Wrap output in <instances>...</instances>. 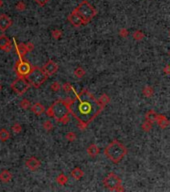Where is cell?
I'll use <instances>...</instances> for the list:
<instances>
[{
	"instance_id": "1",
	"label": "cell",
	"mask_w": 170,
	"mask_h": 192,
	"mask_svg": "<svg viewBox=\"0 0 170 192\" xmlns=\"http://www.w3.org/2000/svg\"><path fill=\"white\" fill-rule=\"evenodd\" d=\"M67 99L70 114L78 121L77 126L80 130H85L88 124L104 108L99 100L86 88L75 94L74 98Z\"/></svg>"
},
{
	"instance_id": "2",
	"label": "cell",
	"mask_w": 170,
	"mask_h": 192,
	"mask_svg": "<svg viewBox=\"0 0 170 192\" xmlns=\"http://www.w3.org/2000/svg\"><path fill=\"white\" fill-rule=\"evenodd\" d=\"M46 114L49 117L54 118L57 122L67 124L69 122V103L68 99H58L46 110Z\"/></svg>"
},
{
	"instance_id": "3",
	"label": "cell",
	"mask_w": 170,
	"mask_h": 192,
	"mask_svg": "<svg viewBox=\"0 0 170 192\" xmlns=\"http://www.w3.org/2000/svg\"><path fill=\"white\" fill-rule=\"evenodd\" d=\"M126 154V147L118 140H113L108 144L107 147L104 149V155L107 156L108 159L113 163H115V164H118L125 157Z\"/></svg>"
},
{
	"instance_id": "4",
	"label": "cell",
	"mask_w": 170,
	"mask_h": 192,
	"mask_svg": "<svg viewBox=\"0 0 170 192\" xmlns=\"http://www.w3.org/2000/svg\"><path fill=\"white\" fill-rule=\"evenodd\" d=\"M48 77L49 76L45 73L43 68H40V67H37V66H33L30 73L26 76V79L29 81L31 86H33V87H35V88H38L45 82Z\"/></svg>"
},
{
	"instance_id": "5",
	"label": "cell",
	"mask_w": 170,
	"mask_h": 192,
	"mask_svg": "<svg viewBox=\"0 0 170 192\" xmlns=\"http://www.w3.org/2000/svg\"><path fill=\"white\" fill-rule=\"evenodd\" d=\"M76 10L79 13V15L81 16L84 24L90 22L92 18L97 14L96 9L86 0H83L81 3H79V5L76 7Z\"/></svg>"
},
{
	"instance_id": "6",
	"label": "cell",
	"mask_w": 170,
	"mask_h": 192,
	"mask_svg": "<svg viewBox=\"0 0 170 192\" xmlns=\"http://www.w3.org/2000/svg\"><path fill=\"white\" fill-rule=\"evenodd\" d=\"M103 184L111 191H121V190H124L122 188V181L121 179L119 178V176L116 175L115 173H111L108 174L104 179H103Z\"/></svg>"
},
{
	"instance_id": "7",
	"label": "cell",
	"mask_w": 170,
	"mask_h": 192,
	"mask_svg": "<svg viewBox=\"0 0 170 192\" xmlns=\"http://www.w3.org/2000/svg\"><path fill=\"white\" fill-rule=\"evenodd\" d=\"M10 86L14 92H16L18 95H22L29 89L31 84L26 79V77H18L15 81H13V83Z\"/></svg>"
},
{
	"instance_id": "8",
	"label": "cell",
	"mask_w": 170,
	"mask_h": 192,
	"mask_svg": "<svg viewBox=\"0 0 170 192\" xmlns=\"http://www.w3.org/2000/svg\"><path fill=\"white\" fill-rule=\"evenodd\" d=\"M32 67L33 66L29 62H27L26 60H23V58H20L16 62L14 69H15L18 77H26L32 70Z\"/></svg>"
},
{
	"instance_id": "9",
	"label": "cell",
	"mask_w": 170,
	"mask_h": 192,
	"mask_svg": "<svg viewBox=\"0 0 170 192\" xmlns=\"http://www.w3.org/2000/svg\"><path fill=\"white\" fill-rule=\"evenodd\" d=\"M68 20L74 27H80L81 25H84V22L82 20L81 16H80L79 13L77 12L76 8L73 9V11L68 15Z\"/></svg>"
},
{
	"instance_id": "10",
	"label": "cell",
	"mask_w": 170,
	"mask_h": 192,
	"mask_svg": "<svg viewBox=\"0 0 170 192\" xmlns=\"http://www.w3.org/2000/svg\"><path fill=\"white\" fill-rule=\"evenodd\" d=\"M43 70L45 71V73L48 75V76H51V75H53L54 73H56L58 70V65L56 62H54L53 60H49V61H47L46 63L43 65Z\"/></svg>"
},
{
	"instance_id": "11",
	"label": "cell",
	"mask_w": 170,
	"mask_h": 192,
	"mask_svg": "<svg viewBox=\"0 0 170 192\" xmlns=\"http://www.w3.org/2000/svg\"><path fill=\"white\" fill-rule=\"evenodd\" d=\"M12 25V20L6 14H0V30L6 31Z\"/></svg>"
},
{
	"instance_id": "12",
	"label": "cell",
	"mask_w": 170,
	"mask_h": 192,
	"mask_svg": "<svg viewBox=\"0 0 170 192\" xmlns=\"http://www.w3.org/2000/svg\"><path fill=\"white\" fill-rule=\"evenodd\" d=\"M25 165H26V167H27L29 170L35 171V170H37V169H38V168L40 167L41 162H40L38 159H37V158H35V157H30L29 159L26 160Z\"/></svg>"
},
{
	"instance_id": "13",
	"label": "cell",
	"mask_w": 170,
	"mask_h": 192,
	"mask_svg": "<svg viewBox=\"0 0 170 192\" xmlns=\"http://www.w3.org/2000/svg\"><path fill=\"white\" fill-rule=\"evenodd\" d=\"M156 123H157V125L162 129L167 128L170 125V121L166 118V116H164V115H161V114L157 115Z\"/></svg>"
},
{
	"instance_id": "14",
	"label": "cell",
	"mask_w": 170,
	"mask_h": 192,
	"mask_svg": "<svg viewBox=\"0 0 170 192\" xmlns=\"http://www.w3.org/2000/svg\"><path fill=\"white\" fill-rule=\"evenodd\" d=\"M15 49H16L17 54L19 55L20 58H23V57L25 56V54L28 52L27 46H26V44H24V43H17L16 46H15Z\"/></svg>"
},
{
	"instance_id": "15",
	"label": "cell",
	"mask_w": 170,
	"mask_h": 192,
	"mask_svg": "<svg viewBox=\"0 0 170 192\" xmlns=\"http://www.w3.org/2000/svg\"><path fill=\"white\" fill-rule=\"evenodd\" d=\"M31 110H32V112L34 113L35 115L39 116V115H41L42 113H44L45 108H44V106H43V105H42L41 103L37 102V103H35V104L32 105Z\"/></svg>"
},
{
	"instance_id": "16",
	"label": "cell",
	"mask_w": 170,
	"mask_h": 192,
	"mask_svg": "<svg viewBox=\"0 0 170 192\" xmlns=\"http://www.w3.org/2000/svg\"><path fill=\"white\" fill-rule=\"evenodd\" d=\"M99 148L96 144H91L90 146L87 148V154L91 157H96L99 154Z\"/></svg>"
},
{
	"instance_id": "17",
	"label": "cell",
	"mask_w": 170,
	"mask_h": 192,
	"mask_svg": "<svg viewBox=\"0 0 170 192\" xmlns=\"http://www.w3.org/2000/svg\"><path fill=\"white\" fill-rule=\"evenodd\" d=\"M157 113L154 111V110H149V111L145 114V119L147 120V121L151 122V123H154L156 122V119H157Z\"/></svg>"
},
{
	"instance_id": "18",
	"label": "cell",
	"mask_w": 170,
	"mask_h": 192,
	"mask_svg": "<svg viewBox=\"0 0 170 192\" xmlns=\"http://www.w3.org/2000/svg\"><path fill=\"white\" fill-rule=\"evenodd\" d=\"M71 176L73 177V178L75 179V180H80L83 177V175H84V172L80 169V168H78V167H76V168H74V169L71 171Z\"/></svg>"
},
{
	"instance_id": "19",
	"label": "cell",
	"mask_w": 170,
	"mask_h": 192,
	"mask_svg": "<svg viewBox=\"0 0 170 192\" xmlns=\"http://www.w3.org/2000/svg\"><path fill=\"white\" fill-rule=\"evenodd\" d=\"M11 178H12V174L8 170H3L1 173H0V180L4 182V183L9 182L11 180Z\"/></svg>"
},
{
	"instance_id": "20",
	"label": "cell",
	"mask_w": 170,
	"mask_h": 192,
	"mask_svg": "<svg viewBox=\"0 0 170 192\" xmlns=\"http://www.w3.org/2000/svg\"><path fill=\"white\" fill-rule=\"evenodd\" d=\"M142 93H143V95L145 96V97L151 98L153 96V94H154V90H153L152 87H151V86L146 85V86H144L143 89H142Z\"/></svg>"
},
{
	"instance_id": "21",
	"label": "cell",
	"mask_w": 170,
	"mask_h": 192,
	"mask_svg": "<svg viewBox=\"0 0 170 192\" xmlns=\"http://www.w3.org/2000/svg\"><path fill=\"white\" fill-rule=\"evenodd\" d=\"M11 43V41L9 40V38L6 36V35H4V34H2V35H0V49H4V48H5L8 44H10Z\"/></svg>"
},
{
	"instance_id": "22",
	"label": "cell",
	"mask_w": 170,
	"mask_h": 192,
	"mask_svg": "<svg viewBox=\"0 0 170 192\" xmlns=\"http://www.w3.org/2000/svg\"><path fill=\"white\" fill-rule=\"evenodd\" d=\"M10 138V133H9L6 129H0V140L3 141V142H5L7 141L8 139Z\"/></svg>"
},
{
	"instance_id": "23",
	"label": "cell",
	"mask_w": 170,
	"mask_h": 192,
	"mask_svg": "<svg viewBox=\"0 0 170 192\" xmlns=\"http://www.w3.org/2000/svg\"><path fill=\"white\" fill-rule=\"evenodd\" d=\"M62 89L64 90V92L65 93H68V94H70V93H74V94H76L75 93V90H74V88L72 87V85L70 84V83H64L63 85H62Z\"/></svg>"
},
{
	"instance_id": "24",
	"label": "cell",
	"mask_w": 170,
	"mask_h": 192,
	"mask_svg": "<svg viewBox=\"0 0 170 192\" xmlns=\"http://www.w3.org/2000/svg\"><path fill=\"white\" fill-rule=\"evenodd\" d=\"M132 37H133V39L136 40V41H141L144 38V33L140 30H136L133 32V34H132Z\"/></svg>"
},
{
	"instance_id": "25",
	"label": "cell",
	"mask_w": 170,
	"mask_h": 192,
	"mask_svg": "<svg viewBox=\"0 0 170 192\" xmlns=\"http://www.w3.org/2000/svg\"><path fill=\"white\" fill-rule=\"evenodd\" d=\"M98 100H99V102H100L103 106H106V105L109 103V101H110V98L108 97V95H106V94H102L100 97L98 98Z\"/></svg>"
},
{
	"instance_id": "26",
	"label": "cell",
	"mask_w": 170,
	"mask_h": 192,
	"mask_svg": "<svg viewBox=\"0 0 170 192\" xmlns=\"http://www.w3.org/2000/svg\"><path fill=\"white\" fill-rule=\"evenodd\" d=\"M56 181H57V183L60 184V185H64L67 183L68 181V177L66 176L65 174H60L57 178H56Z\"/></svg>"
},
{
	"instance_id": "27",
	"label": "cell",
	"mask_w": 170,
	"mask_h": 192,
	"mask_svg": "<svg viewBox=\"0 0 170 192\" xmlns=\"http://www.w3.org/2000/svg\"><path fill=\"white\" fill-rule=\"evenodd\" d=\"M74 75L76 76L77 78H82L85 75V70L82 67H77V68L74 70Z\"/></svg>"
},
{
	"instance_id": "28",
	"label": "cell",
	"mask_w": 170,
	"mask_h": 192,
	"mask_svg": "<svg viewBox=\"0 0 170 192\" xmlns=\"http://www.w3.org/2000/svg\"><path fill=\"white\" fill-rule=\"evenodd\" d=\"M141 127H142V129L145 131V132H149L151 130V128H152V123L147 121V120L145 119V121L142 123V125H141Z\"/></svg>"
},
{
	"instance_id": "29",
	"label": "cell",
	"mask_w": 170,
	"mask_h": 192,
	"mask_svg": "<svg viewBox=\"0 0 170 192\" xmlns=\"http://www.w3.org/2000/svg\"><path fill=\"white\" fill-rule=\"evenodd\" d=\"M65 137H66V139H67V140L70 141V142H73V141L76 140V134H75L74 132H72V131L68 132L67 134H66Z\"/></svg>"
},
{
	"instance_id": "30",
	"label": "cell",
	"mask_w": 170,
	"mask_h": 192,
	"mask_svg": "<svg viewBox=\"0 0 170 192\" xmlns=\"http://www.w3.org/2000/svg\"><path fill=\"white\" fill-rule=\"evenodd\" d=\"M30 105H31V103L28 99H23L22 101L20 102V107L22 109H28L30 107Z\"/></svg>"
},
{
	"instance_id": "31",
	"label": "cell",
	"mask_w": 170,
	"mask_h": 192,
	"mask_svg": "<svg viewBox=\"0 0 170 192\" xmlns=\"http://www.w3.org/2000/svg\"><path fill=\"white\" fill-rule=\"evenodd\" d=\"M43 128L45 129L46 131H50L51 129L53 128V124L50 120H46V121L43 123Z\"/></svg>"
},
{
	"instance_id": "32",
	"label": "cell",
	"mask_w": 170,
	"mask_h": 192,
	"mask_svg": "<svg viewBox=\"0 0 170 192\" xmlns=\"http://www.w3.org/2000/svg\"><path fill=\"white\" fill-rule=\"evenodd\" d=\"M25 9H26V5H25V3L23 2V1H19L16 4V10L17 11L21 12V11H24Z\"/></svg>"
},
{
	"instance_id": "33",
	"label": "cell",
	"mask_w": 170,
	"mask_h": 192,
	"mask_svg": "<svg viewBox=\"0 0 170 192\" xmlns=\"http://www.w3.org/2000/svg\"><path fill=\"white\" fill-rule=\"evenodd\" d=\"M51 34H52V37L54 38V39H59V38L62 36V31L58 30V29H55V30H52Z\"/></svg>"
},
{
	"instance_id": "34",
	"label": "cell",
	"mask_w": 170,
	"mask_h": 192,
	"mask_svg": "<svg viewBox=\"0 0 170 192\" xmlns=\"http://www.w3.org/2000/svg\"><path fill=\"white\" fill-rule=\"evenodd\" d=\"M51 89H52V91H54V92H57V91H59L61 89L60 83L57 82V81H55V82H53L52 84H51Z\"/></svg>"
},
{
	"instance_id": "35",
	"label": "cell",
	"mask_w": 170,
	"mask_h": 192,
	"mask_svg": "<svg viewBox=\"0 0 170 192\" xmlns=\"http://www.w3.org/2000/svg\"><path fill=\"white\" fill-rule=\"evenodd\" d=\"M11 129H12V131H13V132H15V133H20L21 130H22V127H21L20 124L15 123V124H14V125H12Z\"/></svg>"
},
{
	"instance_id": "36",
	"label": "cell",
	"mask_w": 170,
	"mask_h": 192,
	"mask_svg": "<svg viewBox=\"0 0 170 192\" xmlns=\"http://www.w3.org/2000/svg\"><path fill=\"white\" fill-rule=\"evenodd\" d=\"M34 1L38 4L39 6H45L46 4L49 2V0H34Z\"/></svg>"
},
{
	"instance_id": "37",
	"label": "cell",
	"mask_w": 170,
	"mask_h": 192,
	"mask_svg": "<svg viewBox=\"0 0 170 192\" xmlns=\"http://www.w3.org/2000/svg\"><path fill=\"white\" fill-rule=\"evenodd\" d=\"M128 34H129V32H128V30H127V29H125V28H123V29H121L119 31V35L121 37H127V36H128Z\"/></svg>"
},
{
	"instance_id": "38",
	"label": "cell",
	"mask_w": 170,
	"mask_h": 192,
	"mask_svg": "<svg viewBox=\"0 0 170 192\" xmlns=\"http://www.w3.org/2000/svg\"><path fill=\"white\" fill-rule=\"evenodd\" d=\"M26 46H27L28 52H31L33 49H34V45H33V43H31V42H28V43H26Z\"/></svg>"
},
{
	"instance_id": "39",
	"label": "cell",
	"mask_w": 170,
	"mask_h": 192,
	"mask_svg": "<svg viewBox=\"0 0 170 192\" xmlns=\"http://www.w3.org/2000/svg\"><path fill=\"white\" fill-rule=\"evenodd\" d=\"M164 73L166 75H170V65L169 64H167L164 67Z\"/></svg>"
},
{
	"instance_id": "40",
	"label": "cell",
	"mask_w": 170,
	"mask_h": 192,
	"mask_svg": "<svg viewBox=\"0 0 170 192\" xmlns=\"http://www.w3.org/2000/svg\"><path fill=\"white\" fill-rule=\"evenodd\" d=\"M3 50L5 51V52H10V51L12 50V44H11V43H10V44H8L5 48H4Z\"/></svg>"
},
{
	"instance_id": "41",
	"label": "cell",
	"mask_w": 170,
	"mask_h": 192,
	"mask_svg": "<svg viewBox=\"0 0 170 192\" xmlns=\"http://www.w3.org/2000/svg\"><path fill=\"white\" fill-rule=\"evenodd\" d=\"M3 5V2H2V0H0V7H1Z\"/></svg>"
},
{
	"instance_id": "42",
	"label": "cell",
	"mask_w": 170,
	"mask_h": 192,
	"mask_svg": "<svg viewBox=\"0 0 170 192\" xmlns=\"http://www.w3.org/2000/svg\"><path fill=\"white\" fill-rule=\"evenodd\" d=\"M2 90V85H1V83H0V91Z\"/></svg>"
},
{
	"instance_id": "43",
	"label": "cell",
	"mask_w": 170,
	"mask_h": 192,
	"mask_svg": "<svg viewBox=\"0 0 170 192\" xmlns=\"http://www.w3.org/2000/svg\"><path fill=\"white\" fill-rule=\"evenodd\" d=\"M168 54H169V55H170V50H169V51H168Z\"/></svg>"
},
{
	"instance_id": "44",
	"label": "cell",
	"mask_w": 170,
	"mask_h": 192,
	"mask_svg": "<svg viewBox=\"0 0 170 192\" xmlns=\"http://www.w3.org/2000/svg\"><path fill=\"white\" fill-rule=\"evenodd\" d=\"M169 36H170V31H169Z\"/></svg>"
}]
</instances>
